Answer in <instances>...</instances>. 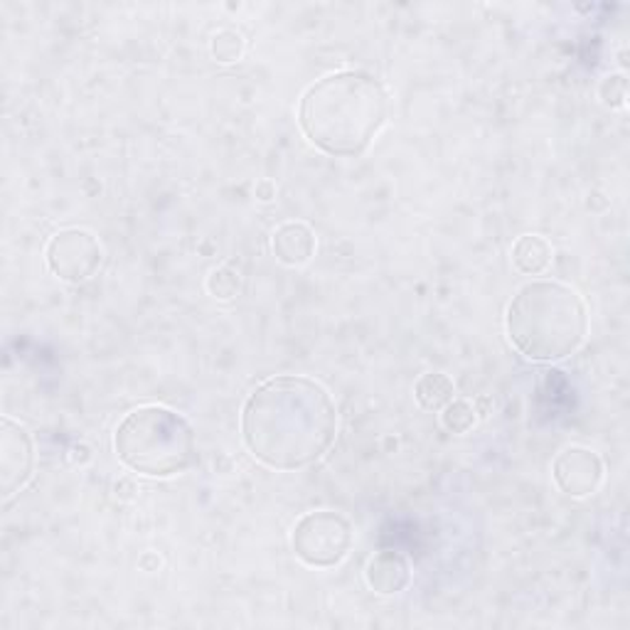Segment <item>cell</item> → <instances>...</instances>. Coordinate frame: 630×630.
Segmentation results:
<instances>
[{"label": "cell", "mask_w": 630, "mask_h": 630, "mask_svg": "<svg viewBox=\"0 0 630 630\" xmlns=\"http://www.w3.org/2000/svg\"><path fill=\"white\" fill-rule=\"evenodd\" d=\"M389 114L385 84L367 72H335L308 86L298 106L301 132L333 158H357L375 144Z\"/></svg>", "instance_id": "2"}, {"label": "cell", "mask_w": 630, "mask_h": 630, "mask_svg": "<svg viewBox=\"0 0 630 630\" xmlns=\"http://www.w3.org/2000/svg\"><path fill=\"white\" fill-rule=\"evenodd\" d=\"M453 395H455L453 379L443 372L421 375L419 382L414 385V397L419 401V407L427 411H441L453 399Z\"/></svg>", "instance_id": "12"}, {"label": "cell", "mask_w": 630, "mask_h": 630, "mask_svg": "<svg viewBox=\"0 0 630 630\" xmlns=\"http://www.w3.org/2000/svg\"><path fill=\"white\" fill-rule=\"evenodd\" d=\"M552 477L564 495L589 497L603 483V461L591 449L569 447L554 459Z\"/></svg>", "instance_id": "8"}, {"label": "cell", "mask_w": 630, "mask_h": 630, "mask_svg": "<svg viewBox=\"0 0 630 630\" xmlns=\"http://www.w3.org/2000/svg\"><path fill=\"white\" fill-rule=\"evenodd\" d=\"M254 195H256V200L259 202H271L276 198V185L271 182V180H259L256 182V188H254Z\"/></svg>", "instance_id": "18"}, {"label": "cell", "mask_w": 630, "mask_h": 630, "mask_svg": "<svg viewBox=\"0 0 630 630\" xmlns=\"http://www.w3.org/2000/svg\"><path fill=\"white\" fill-rule=\"evenodd\" d=\"M335 437L338 409L328 389L311 377H271L244 401V447L266 469H308L330 451Z\"/></svg>", "instance_id": "1"}, {"label": "cell", "mask_w": 630, "mask_h": 630, "mask_svg": "<svg viewBox=\"0 0 630 630\" xmlns=\"http://www.w3.org/2000/svg\"><path fill=\"white\" fill-rule=\"evenodd\" d=\"M67 459L72 465H86L92 459H94V453H92V447L90 443H72L70 451H67Z\"/></svg>", "instance_id": "17"}, {"label": "cell", "mask_w": 630, "mask_h": 630, "mask_svg": "<svg viewBox=\"0 0 630 630\" xmlns=\"http://www.w3.org/2000/svg\"><path fill=\"white\" fill-rule=\"evenodd\" d=\"M513 264L525 276H539L552 266L554 249L545 237L539 234H523L517 237V242L513 244Z\"/></svg>", "instance_id": "11"}, {"label": "cell", "mask_w": 630, "mask_h": 630, "mask_svg": "<svg viewBox=\"0 0 630 630\" xmlns=\"http://www.w3.org/2000/svg\"><path fill=\"white\" fill-rule=\"evenodd\" d=\"M318 239L306 222H284L271 237L274 256L284 266H306L315 256Z\"/></svg>", "instance_id": "9"}, {"label": "cell", "mask_w": 630, "mask_h": 630, "mask_svg": "<svg viewBox=\"0 0 630 630\" xmlns=\"http://www.w3.org/2000/svg\"><path fill=\"white\" fill-rule=\"evenodd\" d=\"M210 52L212 57L220 64H234L244 57L246 52V40L239 30L234 28H222L217 30L210 40Z\"/></svg>", "instance_id": "13"}, {"label": "cell", "mask_w": 630, "mask_h": 630, "mask_svg": "<svg viewBox=\"0 0 630 630\" xmlns=\"http://www.w3.org/2000/svg\"><path fill=\"white\" fill-rule=\"evenodd\" d=\"M365 581L379 596H395L411 584V567L397 552H379L367 561Z\"/></svg>", "instance_id": "10"}, {"label": "cell", "mask_w": 630, "mask_h": 630, "mask_svg": "<svg viewBox=\"0 0 630 630\" xmlns=\"http://www.w3.org/2000/svg\"><path fill=\"white\" fill-rule=\"evenodd\" d=\"M35 469V447L25 427L3 417L0 421V491L10 500L28 485Z\"/></svg>", "instance_id": "7"}, {"label": "cell", "mask_w": 630, "mask_h": 630, "mask_svg": "<svg viewBox=\"0 0 630 630\" xmlns=\"http://www.w3.org/2000/svg\"><path fill=\"white\" fill-rule=\"evenodd\" d=\"M515 350L532 363H559L577 355L589 335V311L577 291L559 281H532L505 313Z\"/></svg>", "instance_id": "3"}, {"label": "cell", "mask_w": 630, "mask_h": 630, "mask_svg": "<svg viewBox=\"0 0 630 630\" xmlns=\"http://www.w3.org/2000/svg\"><path fill=\"white\" fill-rule=\"evenodd\" d=\"M45 262L57 279L67 281V284H84V281L99 274L104 249L92 232L70 227V230H62L50 239Z\"/></svg>", "instance_id": "6"}, {"label": "cell", "mask_w": 630, "mask_h": 630, "mask_svg": "<svg viewBox=\"0 0 630 630\" xmlns=\"http://www.w3.org/2000/svg\"><path fill=\"white\" fill-rule=\"evenodd\" d=\"M599 96L608 108H623L628 102V80L626 74H608L599 86Z\"/></svg>", "instance_id": "16"}, {"label": "cell", "mask_w": 630, "mask_h": 630, "mask_svg": "<svg viewBox=\"0 0 630 630\" xmlns=\"http://www.w3.org/2000/svg\"><path fill=\"white\" fill-rule=\"evenodd\" d=\"M204 288L217 301H234L242 293V274L234 266H217L204 281Z\"/></svg>", "instance_id": "14"}, {"label": "cell", "mask_w": 630, "mask_h": 630, "mask_svg": "<svg viewBox=\"0 0 630 630\" xmlns=\"http://www.w3.org/2000/svg\"><path fill=\"white\" fill-rule=\"evenodd\" d=\"M138 564H140V569H144V571H154V564H158V567H160V559L156 557V554H144Z\"/></svg>", "instance_id": "20"}, {"label": "cell", "mask_w": 630, "mask_h": 630, "mask_svg": "<svg viewBox=\"0 0 630 630\" xmlns=\"http://www.w3.org/2000/svg\"><path fill=\"white\" fill-rule=\"evenodd\" d=\"M353 525L333 510H315L303 515L291 532V549L313 569H333L353 549Z\"/></svg>", "instance_id": "5"}, {"label": "cell", "mask_w": 630, "mask_h": 630, "mask_svg": "<svg viewBox=\"0 0 630 630\" xmlns=\"http://www.w3.org/2000/svg\"><path fill=\"white\" fill-rule=\"evenodd\" d=\"M114 451L126 469L148 477L180 475L198 463V439L178 411L138 407L116 427Z\"/></svg>", "instance_id": "4"}, {"label": "cell", "mask_w": 630, "mask_h": 630, "mask_svg": "<svg viewBox=\"0 0 630 630\" xmlns=\"http://www.w3.org/2000/svg\"><path fill=\"white\" fill-rule=\"evenodd\" d=\"M441 423L449 433H469L477 423V411L465 399H451L447 407L441 409Z\"/></svg>", "instance_id": "15"}, {"label": "cell", "mask_w": 630, "mask_h": 630, "mask_svg": "<svg viewBox=\"0 0 630 630\" xmlns=\"http://www.w3.org/2000/svg\"><path fill=\"white\" fill-rule=\"evenodd\" d=\"M473 407H475V411H477V419L487 417V414H491V409H493V399H491V397H477V399L473 401Z\"/></svg>", "instance_id": "19"}]
</instances>
